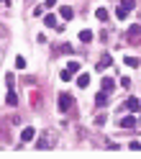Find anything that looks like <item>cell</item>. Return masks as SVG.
<instances>
[{
  "label": "cell",
  "instance_id": "e0dca14e",
  "mask_svg": "<svg viewBox=\"0 0 141 159\" xmlns=\"http://www.w3.org/2000/svg\"><path fill=\"white\" fill-rule=\"evenodd\" d=\"M121 8H126V11H134V8H136V0H121Z\"/></svg>",
  "mask_w": 141,
  "mask_h": 159
},
{
  "label": "cell",
  "instance_id": "277c9868",
  "mask_svg": "<svg viewBox=\"0 0 141 159\" xmlns=\"http://www.w3.org/2000/svg\"><path fill=\"white\" fill-rule=\"evenodd\" d=\"M108 98H110L108 90H100V93L95 95V105H98V108H105V105H108Z\"/></svg>",
  "mask_w": 141,
  "mask_h": 159
},
{
  "label": "cell",
  "instance_id": "30bf717a",
  "mask_svg": "<svg viewBox=\"0 0 141 159\" xmlns=\"http://www.w3.org/2000/svg\"><path fill=\"white\" fill-rule=\"evenodd\" d=\"M110 64H113L110 54H103V57H100V62H98V69H105V67H110Z\"/></svg>",
  "mask_w": 141,
  "mask_h": 159
},
{
  "label": "cell",
  "instance_id": "d4e9b609",
  "mask_svg": "<svg viewBox=\"0 0 141 159\" xmlns=\"http://www.w3.org/2000/svg\"><path fill=\"white\" fill-rule=\"evenodd\" d=\"M44 5H46V8H54V5H57V0H44Z\"/></svg>",
  "mask_w": 141,
  "mask_h": 159
},
{
  "label": "cell",
  "instance_id": "5b68a950",
  "mask_svg": "<svg viewBox=\"0 0 141 159\" xmlns=\"http://www.w3.org/2000/svg\"><path fill=\"white\" fill-rule=\"evenodd\" d=\"M34 139H36V128H31V126H28V128H23V131H21V141H34Z\"/></svg>",
  "mask_w": 141,
  "mask_h": 159
},
{
  "label": "cell",
  "instance_id": "ffe728a7",
  "mask_svg": "<svg viewBox=\"0 0 141 159\" xmlns=\"http://www.w3.org/2000/svg\"><path fill=\"white\" fill-rule=\"evenodd\" d=\"M105 118H108L105 113H98V116H95V123H98V126H103V123H105Z\"/></svg>",
  "mask_w": 141,
  "mask_h": 159
},
{
  "label": "cell",
  "instance_id": "cb8c5ba5",
  "mask_svg": "<svg viewBox=\"0 0 141 159\" xmlns=\"http://www.w3.org/2000/svg\"><path fill=\"white\" fill-rule=\"evenodd\" d=\"M121 85H123V87H131V77H121Z\"/></svg>",
  "mask_w": 141,
  "mask_h": 159
},
{
  "label": "cell",
  "instance_id": "44dd1931",
  "mask_svg": "<svg viewBox=\"0 0 141 159\" xmlns=\"http://www.w3.org/2000/svg\"><path fill=\"white\" fill-rule=\"evenodd\" d=\"M16 67L23 69V67H26V59H23V57H16Z\"/></svg>",
  "mask_w": 141,
  "mask_h": 159
},
{
  "label": "cell",
  "instance_id": "8992f818",
  "mask_svg": "<svg viewBox=\"0 0 141 159\" xmlns=\"http://www.w3.org/2000/svg\"><path fill=\"white\" fill-rule=\"evenodd\" d=\"M126 108H128L131 113H139V111H141V100H139V98H128V100H126Z\"/></svg>",
  "mask_w": 141,
  "mask_h": 159
},
{
  "label": "cell",
  "instance_id": "6da1fadb",
  "mask_svg": "<svg viewBox=\"0 0 141 159\" xmlns=\"http://www.w3.org/2000/svg\"><path fill=\"white\" fill-rule=\"evenodd\" d=\"M75 105V100H72V95L69 93H59V111L62 113H69V108Z\"/></svg>",
  "mask_w": 141,
  "mask_h": 159
},
{
  "label": "cell",
  "instance_id": "603a6c76",
  "mask_svg": "<svg viewBox=\"0 0 141 159\" xmlns=\"http://www.w3.org/2000/svg\"><path fill=\"white\" fill-rule=\"evenodd\" d=\"M59 77H62V80H64V82H67V80H72V72H69V69H64V72H62V75H59Z\"/></svg>",
  "mask_w": 141,
  "mask_h": 159
},
{
  "label": "cell",
  "instance_id": "484cf974",
  "mask_svg": "<svg viewBox=\"0 0 141 159\" xmlns=\"http://www.w3.org/2000/svg\"><path fill=\"white\" fill-rule=\"evenodd\" d=\"M136 128H139V131H141V121H139V123H136Z\"/></svg>",
  "mask_w": 141,
  "mask_h": 159
},
{
  "label": "cell",
  "instance_id": "d6986e66",
  "mask_svg": "<svg viewBox=\"0 0 141 159\" xmlns=\"http://www.w3.org/2000/svg\"><path fill=\"white\" fill-rule=\"evenodd\" d=\"M72 52V46H67V44H62V46H57V54H69Z\"/></svg>",
  "mask_w": 141,
  "mask_h": 159
},
{
  "label": "cell",
  "instance_id": "5bb4252c",
  "mask_svg": "<svg viewBox=\"0 0 141 159\" xmlns=\"http://www.w3.org/2000/svg\"><path fill=\"white\" fill-rule=\"evenodd\" d=\"M44 23H46V28H54L57 26V16H52V13L44 16Z\"/></svg>",
  "mask_w": 141,
  "mask_h": 159
},
{
  "label": "cell",
  "instance_id": "9a60e30c",
  "mask_svg": "<svg viewBox=\"0 0 141 159\" xmlns=\"http://www.w3.org/2000/svg\"><path fill=\"white\" fill-rule=\"evenodd\" d=\"M80 41H82V44L93 41V31H80Z\"/></svg>",
  "mask_w": 141,
  "mask_h": 159
},
{
  "label": "cell",
  "instance_id": "ba28073f",
  "mask_svg": "<svg viewBox=\"0 0 141 159\" xmlns=\"http://www.w3.org/2000/svg\"><path fill=\"white\" fill-rule=\"evenodd\" d=\"M59 13H62V18H64V21H72V18H75V11H72V8H69V5L59 8Z\"/></svg>",
  "mask_w": 141,
  "mask_h": 159
},
{
  "label": "cell",
  "instance_id": "7c38bea8",
  "mask_svg": "<svg viewBox=\"0 0 141 159\" xmlns=\"http://www.w3.org/2000/svg\"><path fill=\"white\" fill-rule=\"evenodd\" d=\"M123 62H126V67H131V69H136V67L141 64V62H139V59H136V57H131V54H128V57L123 59Z\"/></svg>",
  "mask_w": 141,
  "mask_h": 159
},
{
  "label": "cell",
  "instance_id": "8fae6325",
  "mask_svg": "<svg viewBox=\"0 0 141 159\" xmlns=\"http://www.w3.org/2000/svg\"><path fill=\"white\" fill-rule=\"evenodd\" d=\"M100 85H103V90H108V93H113V87H116V82L110 77H103V82H100Z\"/></svg>",
  "mask_w": 141,
  "mask_h": 159
},
{
  "label": "cell",
  "instance_id": "7402d4cb",
  "mask_svg": "<svg viewBox=\"0 0 141 159\" xmlns=\"http://www.w3.org/2000/svg\"><path fill=\"white\" fill-rule=\"evenodd\" d=\"M67 69H69V72H72V75H75V72H77V69H80V62H69V67H67Z\"/></svg>",
  "mask_w": 141,
  "mask_h": 159
},
{
  "label": "cell",
  "instance_id": "ac0fdd59",
  "mask_svg": "<svg viewBox=\"0 0 141 159\" xmlns=\"http://www.w3.org/2000/svg\"><path fill=\"white\" fill-rule=\"evenodd\" d=\"M95 16H98V21H108V11H105V8H98Z\"/></svg>",
  "mask_w": 141,
  "mask_h": 159
},
{
  "label": "cell",
  "instance_id": "7a4b0ae2",
  "mask_svg": "<svg viewBox=\"0 0 141 159\" xmlns=\"http://www.w3.org/2000/svg\"><path fill=\"white\" fill-rule=\"evenodd\" d=\"M126 39H128L131 44H139V41H141V26H136V23H134V26L128 28V34H126Z\"/></svg>",
  "mask_w": 141,
  "mask_h": 159
},
{
  "label": "cell",
  "instance_id": "2e32d148",
  "mask_svg": "<svg viewBox=\"0 0 141 159\" xmlns=\"http://www.w3.org/2000/svg\"><path fill=\"white\" fill-rule=\"evenodd\" d=\"M77 85H80V87H87V85H90V75H80V77H77Z\"/></svg>",
  "mask_w": 141,
  "mask_h": 159
},
{
  "label": "cell",
  "instance_id": "4fadbf2b",
  "mask_svg": "<svg viewBox=\"0 0 141 159\" xmlns=\"http://www.w3.org/2000/svg\"><path fill=\"white\" fill-rule=\"evenodd\" d=\"M116 18H118V21H126V18H128V11H126V8H116Z\"/></svg>",
  "mask_w": 141,
  "mask_h": 159
},
{
  "label": "cell",
  "instance_id": "9c48e42d",
  "mask_svg": "<svg viewBox=\"0 0 141 159\" xmlns=\"http://www.w3.org/2000/svg\"><path fill=\"white\" fill-rule=\"evenodd\" d=\"M5 100H8V105H18V95H16V90H13V87H8Z\"/></svg>",
  "mask_w": 141,
  "mask_h": 159
},
{
  "label": "cell",
  "instance_id": "3957f363",
  "mask_svg": "<svg viewBox=\"0 0 141 159\" xmlns=\"http://www.w3.org/2000/svg\"><path fill=\"white\" fill-rule=\"evenodd\" d=\"M54 141H57L54 136H49V134H44V136H39V141H36V146H39V149H49V146H54Z\"/></svg>",
  "mask_w": 141,
  "mask_h": 159
},
{
  "label": "cell",
  "instance_id": "52a82bcc",
  "mask_svg": "<svg viewBox=\"0 0 141 159\" xmlns=\"http://www.w3.org/2000/svg\"><path fill=\"white\" fill-rule=\"evenodd\" d=\"M118 126H121V128H134V126H136V118H134V116H123V118L118 121Z\"/></svg>",
  "mask_w": 141,
  "mask_h": 159
}]
</instances>
